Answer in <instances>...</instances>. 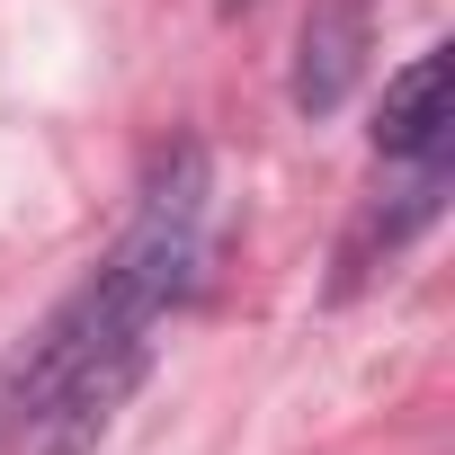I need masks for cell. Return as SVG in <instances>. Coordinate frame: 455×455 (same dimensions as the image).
I'll use <instances>...</instances> for the list:
<instances>
[{
	"instance_id": "1",
	"label": "cell",
	"mask_w": 455,
	"mask_h": 455,
	"mask_svg": "<svg viewBox=\"0 0 455 455\" xmlns=\"http://www.w3.org/2000/svg\"><path fill=\"white\" fill-rule=\"evenodd\" d=\"M366 54H375V0H313V19H304V36H295V81H286L295 116L348 108Z\"/></svg>"
},
{
	"instance_id": "2",
	"label": "cell",
	"mask_w": 455,
	"mask_h": 455,
	"mask_svg": "<svg viewBox=\"0 0 455 455\" xmlns=\"http://www.w3.org/2000/svg\"><path fill=\"white\" fill-rule=\"evenodd\" d=\"M446 134H455V54L428 45V54H411V63L384 81L375 152H384V161H419V152H446Z\"/></svg>"
},
{
	"instance_id": "3",
	"label": "cell",
	"mask_w": 455,
	"mask_h": 455,
	"mask_svg": "<svg viewBox=\"0 0 455 455\" xmlns=\"http://www.w3.org/2000/svg\"><path fill=\"white\" fill-rule=\"evenodd\" d=\"M214 10H223V19H242V10H259V0H214Z\"/></svg>"
}]
</instances>
